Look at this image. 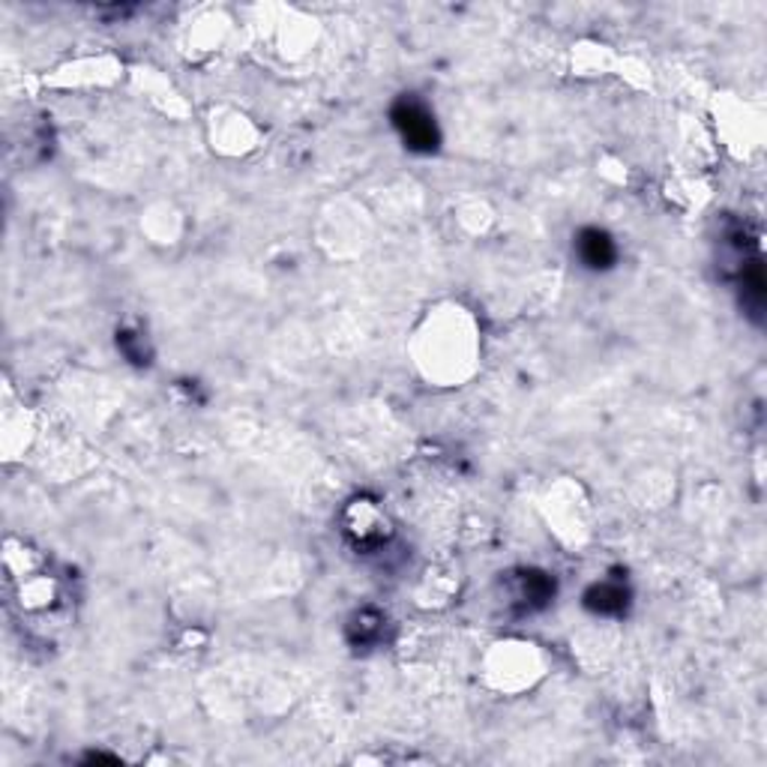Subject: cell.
Wrapping results in <instances>:
<instances>
[{
	"mask_svg": "<svg viewBox=\"0 0 767 767\" xmlns=\"http://www.w3.org/2000/svg\"><path fill=\"white\" fill-rule=\"evenodd\" d=\"M510 594H513L510 603H516L519 612H540L555 596V579L543 569H521L510 582Z\"/></svg>",
	"mask_w": 767,
	"mask_h": 767,
	"instance_id": "7a4b0ae2",
	"label": "cell"
},
{
	"mask_svg": "<svg viewBox=\"0 0 767 767\" xmlns=\"http://www.w3.org/2000/svg\"><path fill=\"white\" fill-rule=\"evenodd\" d=\"M627 606H630V588L620 579L591 584L584 594V608H591L594 615H603V618H618L627 612Z\"/></svg>",
	"mask_w": 767,
	"mask_h": 767,
	"instance_id": "277c9868",
	"label": "cell"
},
{
	"mask_svg": "<svg viewBox=\"0 0 767 767\" xmlns=\"http://www.w3.org/2000/svg\"><path fill=\"white\" fill-rule=\"evenodd\" d=\"M384 636V618L378 615V612H372V608H363V612H357L354 618H351V624H348V639H351V644H357V647H369V644H378Z\"/></svg>",
	"mask_w": 767,
	"mask_h": 767,
	"instance_id": "5b68a950",
	"label": "cell"
},
{
	"mask_svg": "<svg viewBox=\"0 0 767 767\" xmlns=\"http://www.w3.org/2000/svg\"><path fill=\"white\" fill-rule=\"evenodd\" d=\"M390 121H393L397 133L405 141V148L414 150V153H432L441 144V133H438L432 112L417 97L397 100L393 112H390Z\"/></svg>",
	"mask_w": 767,
	"mask_h": 767,
	"instance_id": "6da1fadb",
	"label": "cell"
},
{
	"mask_svg": "<svg viewBox=\"0 0 767 767\" xmlns=\"http://www.w3.org/2000/svg\"><path fill=\"white\" fill-rule=\"evenodd\" d=\"M576 255L582 261V267L600 273L608 271L618 261V247H615L612 235L603 231V228H582L576 235Z\"/></svg>",
	"mask_w": 767,
	"mask_h": 767,
	"instance_id": "3957f363",
	"label": "cell"
}]
</instances>
